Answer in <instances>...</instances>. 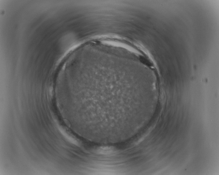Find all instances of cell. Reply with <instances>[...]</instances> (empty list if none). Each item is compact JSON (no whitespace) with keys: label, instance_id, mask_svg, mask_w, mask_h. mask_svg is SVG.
I'll return each instance as SVG.
<instances>
[{"label":"cell","instance_id":"1","mask_svg":"<svg viewBox=\"0 0 219 175\" xmlns=\"http://www.w3.org/2000/svg\"><path fill=\"white\" fill-rule=\"evenodd\" d=\"M115 151L114 148L112 147L103 146L97 149V153L104 155L110 154L113 153Z\"/></svg>","mask_w":219,"mask_h":175}]
</instances>
